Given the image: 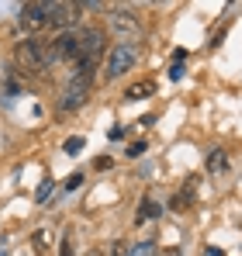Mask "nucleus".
I'll return each instance as SVG.
<instances>
[{
	"mask_svg": "<svg viewBox=\"0 0 242 256\" xmlns=\"http://www.w3.org/2000/svg\"><path fill=\"white\" fill-rule=\"evenodd\" d=\"M14 59H18V66L28 70V73H42V70H48L52 62H59L56 45L45 42V38H24V42H18Z\"/></svg>",
	"mask_w": 242,
	"mask_h": 256,
	"instance_id": "nucleus-1",
	"label": "nucleus"
},
{
	"mask_svg": "<svg viewBox=\"0 0 242 256\" xmlns=\"http://www.w3.org/2000/svg\"><path fill=\"white\" fill-rule=\"evenodd\" d=\"M135 62H138V45L135 42H118L111 48V56H108L104 76H108V80H118V76H124V73L135 66Z\"/></svg>",
	"mask_w": 242,
	"mask_h": 256,
	"instance_id": "nucleus-2",
	"label": "nucleus"
},
{
	"mask_svg": "<svg viewBox=\"0 0 242 256\" xmlns=\"http://www.w3.org/2000/svg\"><path fill=\"white\" fill-rule=\"evenodd\" d=\"M21 24H24V28L52 24V4H24V7H21Z\"/></svg>",
	"mask_w": 242,
	"mask_h": 256,
	"instance_id": "nucleus-3",
	"label": "nucleus"
},
{
	"mask_svg": "<svg viewBox=\"0 0 242 256\" xmlns=\"http://www.w3.org/2000/svg\"><path fill=\"white\" fill-rule=\"evenodd\" d=\"M86 94H90V84H80V80H73V84L66 86V94H62V100H59V111H80L83 104H86Z\"/></svg>",
	"mask_w": 242,
	"mask_h": 256,
	"instance_id": "nucleus-4",
	"label": "nucleus"
},
{
	"mask_svg": "<svg viewBox=\"0 0 242 256\" xmlns=\"http://www.w3.org/2000/svg\"><path fill=\"white\" fill-rule=\"evenodd\" d=\"M104 45H108V35H104L100 28H86V32H80V48H83L86 59H100Z\"/></svg>",
	"mask_w": 242,
	"mask_h": 256,
	"instance_id": "nucleus-5",
	"label": "nucleus"
},
{
	"mask_svg": "<svg viewBox=\"0 0 242 256\" xmlns=\"http://www.w3.org/2000/svg\"><path fill=\"white\" fill-rule=\"evenodd\" d=\"M108 18H111V28H114L118 35H124V38H128V35H132V38L138 35V18H135L132 10H124V7H114Z\"/></svg>",
	"mask_w": 242,
	"mask_h": 256,
	"instance_id": "nucleus-6",
	"label": "nucleus"
},
{
	"mask_svg": "<svg viewBox=\"0 0 242 256\" xmlns=\"http://www.w3.org/2000/svg\"><path fill=\"white\" fill-rule=\"evenodd\" d=\"M52 45H56V56H59V59H80V56H83L80 32H62Z\"/></svg>",
	"mask_w": 242,
	"mask_h": 256,
	"instance_id": "nucleus-7",
	"label": "nucleus"
},
{
	"mask_svg": "<svg viewBox=\"0 0 242 256\" xmlns=\"http://www.w3.org/2000/svg\"><path fill=\"white\" fill-rule=\"evenodd\" d=\"M76 18H80V4H52V24L70 28L76 24Z\"/></svg>",
	"mask_w": 242,
	"mask_h": 256,
	"instance_id": "nucleus-8",
	"label": "nucleus"
},
{
	"mask_svg": "<svg viewBox=\"0 0 242 256\" xmlns=\"http://www.w3.org/2000/svg\"><path fill=\"white\" fill-rule=\"evenodd\" d=\"M124 97H128V100H149V97H156V84H152V80H138V84L128 86Z\"/></svg>",
	"mask_w": 242,
	"mask_h": 256,
	"instance_id": "nucleus-9",
	"label": "nucleus"
},
{
	"mask_svg": "<svg viewBox=\"0 0 242 256\" xmlns=\"http://www.w3.org/2000/svg\"><path fill=\"white\" fill-rule=\"evenodd\" d=\"M162 208L152 201V198H142V212H138V222H149V218H160Z\"/></svg>",
	"mask_w": 242,
	"mask_h": 256,
	"instance_id": "nucleus-10",
	"label": "nucleus"
},
{
	"mask_svg": "<svg viewBox=\"0 0 242 256\" xmlns=\"http://www.w3.org/2000/svg\"><path fill=\"white\" fill-rule=\"evenodd\" d=\"M208 170H225V149H211V156H208Z\"/></svg>",
	"mask_w": 242,
	"mask_h": 256,
	"instance_id": "nucleus-11",
	"label": "nucleus"
},
{
	"mask_svg": "<svg viewBox=\"0 0 242 256\" xmlns=\"http://www.w3.org/2000/svg\"><path fill=\"white\" fill-rule=\"evenodd\" d=\"M124 256H156V242H138V246H132Z\"/></svg>",
	"mask_w": 242,
	"mask_h": 256,
	"instance_id": "nucleus-12",
	"label": "nucleus"
},
{
	"mask_svg": "<svg viewBox=\"0 0 242 256\" xmlns=\"http://www.w3.org/2000/svg\"><path fill=\"white\" fill-rule=\"evenodd\" d=\"M52 190H56V184H52V180H45L38 190H35V201H45V198H52Z\"/></svg>",
	"mask_w": 242,
	"mask_h": 256,
	"instance_id": "nucleus-13",
	"label": "nucleus"
},
{
	"mask_svg": "<svg viewBox=\"0 0 242 256\" xmlns=\"http://www.w3.org/2000/svg\"><path fill=\"white\" fill-rule=\"evenodd\" d=\"M187 204H190V194H187V198H184V194L173 198V212H187Z\"/></svg>",
	"mask_w": 242,
	"mask_h": 256,
	"instance_id": "nucleus-14",
	"label": "nucleus"
},
{
	"mask_svg": "<svg viewBox=\"0 0 242 256\" xmlns=\"http://www.w3.org/2000/svg\"><path fill=\"white\" fill-rule=\"evenodd\" d=\"M142 152H146V142H132V146H128V156H132V160H138Z\"/></svg>",
	"mask_w": 242,
	"mask_h": 256,
	"instance_id": "nucleus-15",
	"label": "nucleus"
},
{
	"mask_svg": "<svg viewBox=\"0 0 242 256\" xmlns=\"http://www.w3.org/2000/svg\"><path fill=\"white\" fill-rule=\"evenodd\" d=\"M80 149H83V138H70V142H66V152H70V156H76Z\"/></svg>",
	"mask_w": 242,
	"mask_h": 256,
	"instance_id": "nucleus-16",
	"label": "nucleus"
},
{
	"mask_svg": "<svg viewBox=\"0 0 242 256\" xmlns=\"http://www.w3.org/2000/svg\"><path fill=\"white\" fill-rule=\"evenodd\" d=\"M80 187H83V176H80V173H73V176L66 180V190H80Z\"/></svg>",
	"mask_w": 242,
	"mask_h": 256,
	"instance_id": "nucleus-17",
	"label": "nucleus"
},
{
	"mask_svg": "<svg viewBox=\"0 0 242 256\" xmlns=\"http://www.w3.org/2000/svg\"><path fill=\"white\" fill-rule=\"evenodd\" d=\"M62 256H73V239H70V236L62 239Z\"/></svg>",
	"mask_w": 242,
	"mask_h": 256,
	"instance_id": "nucleus-18",
	"label": "nucleus"
},
{
	"mask_svg": "<svg viewBox=\"0 0 242 256\" xmlns=\"http://www.w3.org/2000/svg\"><path fill=\"white\" fill-rule=\"evenodd\" d=\"M180 76H184V66H180V62H176V66H173V70H170V80H180Z\"/></svg>",
	"mask_w": 242,
	"mask_h": 256,
	"instance_id": "nucleus-19",
	"label": "nucleus"
},
{
	"mask_svg": "<svg viewBox=\"0 0 242 256\" xmlns=\"http://www.w3.org/2000/svg\"><path fill=\"white\" fill-rule=\"evenodd\" d=\"M128 253V246H124V242H114V250H111V256H124Z\"/></svg>",
	"mask_w": 242,
	"mask_h": 256,
	"instance_id": "nucleus-20",
	"label": "nucleus"
},
{
	"mask_svg": "<svg viewBox=\"0 0 242 256\" xmlns=\"http://www.w3.org/2000/svg\"><path fill=\"white\" fill-rule=\"evenodd\" d=\"M204 256H225V253H222V250H211V246H208V250H204Z\"/></svg>",
	"mask_w": 242,
	"mask_h": 256,
	"instance_id": "nucleus-21",
	"label": "nucleus"
},
{
	"mask_svg": "<svg viewBox=\"0 0 242 256\" xmlns=\"http://www.w3.org/2000/svg\"><path fill=\"white\" fill-rule=\"evenodd\" d=\"M0 256H7V253H4V246H0Z\"/></svg>",
	"mask_w": 242,
	"mask_h": 256,
	"instance_id": "nucleus-22",
	"label": "nucleus"
},
{
	"mask_svg": "<svg viewBox=\"0 0 242 256\" xmlns=\"http://www.w3.org/2000/svg\"><path fill=\"white\" fill-rule=\"evenodd\" d=\"M170 256H180V253H176V250H173V253H170Z\"/></svg>",
	"mask_w": 242,
	"mask_h": 256,
	"instance_id": "nucleus-23",
	"label": "nucleus"
}]
</instances>
